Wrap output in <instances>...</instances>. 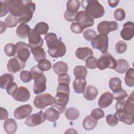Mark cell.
I'll list each match as a JSON object with an SVG mask.
<instances>
[{"label": "cell", "instance_id": "obj_1", "mask_svg": "<svg viewBox=\"0 0 134 134\" xmlns=\"http://www.w3.org/2000/svg\"><path fill=\"white\" fill-rule=\"evenodd\" d=\"M85 12L92 18L96 19L103 17L105 14L104 7L96 0H84L81 2Z\"/></svg>", "mask_w": 134, "mask_h": 134}, {"label": "cell", "instance_id": "obj_2", "mask_svg": "<svg viewBox=\"0 0 134 134\" xmlns=\"http://www.w3.org/2000/svg\"><path fill=\"white\" fill-rule=\"evenodd\" d=\"M32 79L34 80L33 91L35 94H38L44 92L47 88V79L43 71L37 66H34L30 69Z\"/></svg>", "mask_w": 134, "mask_h": 134}, {"label": "cell", "instance_id": "obj_3", "mask_svg": "<svg viewBox=\"0 0 134 134\" xmlns=\"http://www.w3.org/2000/svg\"><path fill=\"white\" fill-rule=\"evenodd\" d=\"M133 92H132L127 100H118L115 105L116 113L134 114Z\"/></svg>", "mask_w": 134, "mask_h": 134}, {"label": "cell", "instance_id": "obj_4", "mask_svg": "<svg viewBox=\"0 0 134 134\" xmlns=\"http://www.w3.org/2000/svg\"><path fill=\"white\" fill-rule=\"evenodd\" d=\"M69 93L57 92L54 102L51 106L58 110L60 114H62L65 111L69 100Z\"/></svg>", "mask_w": 134, "mask_h": 134}, {"label": "cell", "instance_id": "obj_5", "mask_svg": "<svg viewBox=\"0 0 134 134\" xmlns=\"http://www.w3.org/2000/svg\"><path fill=\"white\" fill-rule=\"evenodd\" d=\"M116 65V60L108 52L102 53L101 57L97 60V68L100 70H103L107 68L115 69Z\"/></svg>", "mask_w": 134, "mask_h": 134}, {"label": "cell", "instance_id": "obj_6", "mask_svg": "<svg viewBox=\"0 0 134 134\" xmlns=\"http://www.w3.org/2000/svg\"><path fill=\"white\" fill-rule=\"evenodd\" d=\"M54 98L52 95L49 93H44L37 95L34 100V106L40 109H44L48 106L52 105Z\"/></svg>", "mask_w": 134, "mask_h": 134}, {"label": "cell", "instance_id": "obj_7", "mask_svg": "<svg viewBox=\"0 0 134 134\" xmlns=\"http://www.w3.org/2000/svg\"><path fill=\"white\" fill-rule=\"evenodd\" d=\"M91 45L94 49L99 50L102 53L107 52L108 47V37L107 35L99 34L91 41Z\"/></svg>", "mask_w": 134, "mask_h": 134}, {"label": "cell", "instance_id": "obj_8", "mask_svg": "<svg viewBox=\"0 0 134 134\" xmlns=\"http://www.w3.org/2000/svg\"><path fill=\"white\" fill-rule=\"evenodd\" d=\"M36 9V4L31 1H25V9L23 14L18 18L20 24H27L32 19Z\"/></svg>", "mask_w": 134, "mask_h": 134}, {"label": "cell", "instance_id": "obj_9", "mask_svg": "<svg viewBox=\"0 0 134 134\" xmlns=\"http://www.w3.org/2000/svg\"><path fill=\"white\" fill-rule=\"evenodd\" d=\"M75 21L82 27L83 29L93 26L94 24V19L84 10H80L77 13Z\"/></svg>", "mask_w": 134, "mask_h": 134}, {"label": "cell", "instance_id": "obj_10", "mask_svg": "<svg viewBox=\"0 0 134 134\" xmlns=\"http://www.w3.org/2000/svg\"><path fill=\"white\" fill-rule=\"evenodd\" d=\"M44 113L42 110L29 116L25 120V124L28 127H35L43 123L46 120Z\"/></svg>", "mask_w": 134, "mask_h": 134}, {"label": "cell", "instance_id": "obj_11", "mask_svg": "<svg viewBox=\"0 0 134 134\" xmlns=\"http://www.w3.org/2000/svg\"><path fill=\"white\" fill-rule=\"evenodd\" d=\"M118 28V25L115 21L104 20L100 22L97 26V31L99 34L107 35L110 32L116 30Z\"/></svg>", "mask_w": 134, "mask_h": 134}, {"label": "cell", "instance_id": "obj_12", "mask_svg": "<svg viewBox=\"0 0 134 134\" xmlns=\"http://www.w3.org/2000/svg\"><path fill=\"white\" fill-rule=\"evenodd\" d=\"M17 57L21 61L26 62L30 57L29 45L23 42H18L16 44Z\"/></svg>", "mask_w": 134, "mask_h": 134}, {"label": "cell", "instance_id": "obj_13", "mask_svg": "<svg viewBox=\"0 0 134 134\" xmlns=\"http://www.w3.org/2000/svg\"><path fill=\"white\" fill-rule=\"evenodd\" d=\"M26 66V62L21 61L15 56L9 60L7 64L8 71L12 73H16L23 70Z\"/></svg>", "mask_w": 134, "mask_h": 134}, {"label": "cell", "instance_id": "obj_14", "mask_svg": "<svg viewBox=\"0 0 134 134\" xmlns=\"http://www.w3.org/2000/svg\"><path fill=\"white\" fill-rule=\"evenodd\" d=\"M28 45L30 49L37 47H42L43 40L40 35L35 29H31L28 35Z\"/></svg>", "mask_w": 134, "mask_h": 134}, {"label": "cell", "instance_id": "obj_15", "mask_svg": "<svg viewBox=\"0 0 134 134\" xmlns=\"http://www.w3.org/2000/svg\"><path fill=\"white\" fill-rule=\"evenodd\" d=\"M25 9V1L12 0L9 1V10L11 15L20 17Z\"/></svg>", "mask_w": 134, "mask_h": 134}, {"label": "cell", "instance_id": "obj_16", "mask_svg": "<svg viewBox=\"0 0 134 134\" xmlns=\"http://www.w3.org/2000/svg\"><path fill=\"white\" fill-rule=\"evenodd\" d=\"M13 98L18 102H26L30 98V93L28 88L24 86L18 87L17 91L12 95Z\"/></svg>", "mask_w": 134, "mask_h": 134}, {"label": "cell", "instance_id": "obj_17", "mask_svg": "<svg viewBox=\"0 0 134 134\" xmlns=\"http://www.w3.org/2000/svg\"><path fill=\"white\" fill-rule=\"evenodd\" d=\"M32 107L29 104L19 106L14 111V117L17 119H23L27 117L31 114Z\"/></svg>", "mask_w": 134, "mask_h": 134}, {"label": "cell", "instance_id": "obj_18", "mask_svg": "<svg viewBox=\"0 0 134 134\" xmlns=\"http://www.w3.org/2000/svg\"><path fill=\"white\" fill-rule=\"evenodd\" d=\"M121 38L125 40H131L134 36V24L132 21H128L123 25V28L120 31Z\"/></svg>", "mask_w": 134, "mask_h": 134}, {"label": "cell", "instance_id": "obj_19", "mask_svg": "<svg viewBox=\"0 0 134 134\" xmlns=\"http://www.w3.org/2000/svg\"><path fill=\"white\" fill-rule=\"evenodd\" d=\"M66 48L64 43L61 40L57 46L52 49H48V52L52 58H58L64 56L66 53Z\"/></svg>", "mask_w": 134, "mask_h": 134}, {"label": "cell", "instance_id": "obj_20", "mask_svg": "<svg viewBox=\"0 0 134 134\" xmlns=\"http://www.w3.org/2000/svg\"><path fill=\"white\" fill-rule=\"evenodd\" d=\"M113 94L109 92L104 93L99 97L98 104L102 108H105L110 106L113 101Z\"/></svg>", "mask_w": 134, "mask_h": 134}, {"label": "cell", "instance_id": "obj_21", "mask_svg": "<svg viewBox=\"0 0 134 134\" xmlns=\"http://www.w3.org/2000/svg\"><path fill=\"white\" fill-rule=\"evenodd\" d=\"M75 54L79 59L85 61L89 57L93 56V52L89 47H80L76 50Z\"/></svg>", "mask_w": 134, "mask_h": 134}, {"label": "cell", "instance_id": "obj_22", "mask_svg": "<svg viewBox=\"0 0 134 134\" xmlns=\"http://www.w3.org/2000/svg\"><path fill=\"white\" fill-rule=\"evenodd\" d=\"M44 39L46 41L48 49H52L55 48L61 41V39H58L57 35L53 32L47 33L44 35Z\"/></svg>", "mask_w": 134, "mask_h": 134}, {"label": "cell", "instance_id": "obj_23", "mask_svg": "<svg viewBox=\"0 0 134 134\" xmlns=\"http://www.w3.org/2000/svg\"><path fill=\"white\" fill-rule=\"evenodd\" d=\"M98 93L97 88L93 85H90L85 87L83 92V95L87 100H93L97 97Z\"/></svg>", "mask_w": 134, "mask_h": 134}, {"label": "cell", "instance_id": "obj_24", "mask_svg": "<svg viewBox=\"0 0 134 134\" xmlns=\"http://www.w3.org/2000/svg\"><path fill=\"white\" fill-rule=\"evenodd\" d=\"M86 84L85 78H75L73 82V88L74 92L77 94L83 93Z\"/></svg>", "mask_w": 134, "mask_h": 134}, {"label": "cell", "instance_id": "obj_25", "mask_svg": "<svg viewBox=\"0 0 134 134\" xmlns=\"http://www.w3.org/2000/svg\"><path fill=\"white\" fill-rule=\"evenodd\" d=\"M44 114L47 120L53 122L56 121L59 118L60 114L55 108L53 107H51L45 110Z\"/></svg>", "mask_w": 134, "mask_h": 134}, {"label": "cell", "instance_id": "obj_26", "mask_svg": "<svg viewBox=\"0 0 134 134\" xmlns=\"http://www.w3.org/2000/svg\"><path fill=\"white\" fill-rule=\"evenodd\" d=\"M4 129L8 134L14 133L17 129V124L15 120L12 118L7 119L4 122Z\"/></svg>", "mask_w": 134, "mask_h": 134}, {"label": "cell", "instance_id": "obj_27", "mask_svg": "<svg viewBox=\"0 0 134 134\" xmlns=\"http://www.w3.org/2000/svg\"><path fill=\"white\" fill-rule=\"evenodd\" d=\"M31 29L30 27L25 24H20L17 27L16 33L18 37L22 39H26L28 37Z\"/></svg>", "mask_w": 134, "mask_h": 134}, {"label": "cell", "instance_id": "obj_28", "mask_svg": "<svg viewBox=\"0 0 134 134\" xmlns=\"http://www.w3.org/2000/svg\"><path fill=\"white\" fill-rule=\"evenodd\" d=\"M52 68L54 72L58 75L65 74L68 71V65L63 61H58L55 63Z\"/></svg>", "mask_w": 134, "mask_h": 134}, {"label": "cell", "instance_id": "obj_29", "mask_svg": "<svg viewBox=\"0 0 134 134\" xmlns=\"http://www.w3.org/2000/svg\"><path fill=\"white\" fill-rule=\"evenodd\" d=\"M31 53L34 56L35 60L37 62H40L46 59L47 55L44 49L42 47H37L30 49Z\"/></svg>", "mask_w": 134, "mask_h": 134}, {"label": "cell", "instance_id": "obj_30", "mask_svg": "<svg viewBox=\"0 0 134 134\" xmlns=\"http://www.w3.org/2000/svg\"><path fill=\"white\" fill-rule=\"evenodd\" d=\"M98 121L91 115L87 116L83 121V127L86 130L93 129L97 125Z\"/></svg>", "mask_w": 134, "mask_h": 134}, {"label": "cell", "instance_id": "obj_31", "mask_svg": "<svg viewBox=\"0 0 134 134\" xmlns=\"http://www.w3.org/2000/svg\"><path fill=\"white\" fill-rule=\"evenodd\" d=\"M129 69V65L127 60L120 59L117 61V65L115 69L116 72L124 74Z\"/></svg>", "mask_w": 134, "mask_h": 134}, {"label": "cell", "instance_id": "obj_32", "mask_svg": "<svg viewBox=\"0 0 134 134\" xmlns=\"http://www.w3.org/2000/svg\"><path fill=\"white\" fill-rule=\"evenodd\" d=\"M14 80V76L9 73H5L1 75L0 77V87L2 89H5Z\"/></svg>", "mask_w": 134, "mask_h": 134}, {"label": "cell", "instance_id": "obj_33", "mask_svg": "<svg viewBox=\"0 0 134 134\" xmlns=\"http://www.w3.org/2000/svg\"><path fill=\"white\" fill-rule=\"evenodd\" d=\"M81 2L78 0H69L66 3V11L76 14L80 7Z\"/></svg>", "mask_w": 134, "mask_h": 134}, {"label": "cell", "instance_id": "obj_34", "mask_svg": "<svg viewBox=\"0 0 134 134\" xmlns=\"http://www.w3.org/2000/svg\"><path fill=\"white\" fill-rule=\"evenodd\" d=\"M109 86L113 92L120 90L122 88L121 80L118 77L110 78L109 81Z\"/></svg>", "mask_w": 134, "mask_h": 134}, {"label": "cell", "instance_id": "obj_35", "mask_svg": "<svg viewBox=\"0 0 134 134\" xmlns=\"http://www.w3.org/2000/svg\"><path fill=\"white\" fill-rule=\"evenodd\" d=\"M65 116L69 120H74L79 118L80 116V111L75 108L69 107L66 110Z\"/></svg>", "mask_w": 134, "mask_h": 134}, {"label": "cell", "instance_id": "obj_36", "mask_svg": "<svg viewBox=\"0 0 134 134\" xmlns=\"http://www.w3.org/2000/svg\"><path fill=\"white\" fill-rule=\"evenodd\" d=\"M73 74L75 78L85 79L87 75V71L86 67L84 66L77 65L74 68Z\"/></svg>", "mask_w": 134, "mask_h": 134}, {"label": "cell", "instance_id": "obj_37", "mask_svg": "<svg viewBox=\"0 0 134 134\" xmlns=\"http://www.w3.org/2000/svg\"><path fill=\"white\" fill-rule=\"evenodd\" d=\"M124 80L128 86L131 87L134 86V70L133 68H130L126 71Z\"/></svg>", "mask_w": 134, "mask_h": 134}, {"label": "cell", "instance_id": "obj_38", "mask_svg": "<svg viewBox=\"0 0 134 134\" xmlns=\"http://www.w3.org/2000/svg\"><path fill=\"white\" fill-rule=\"evenodd\" d=\"M19 20L17 17L14 16L11 14L8 15L5 19V24L8 28L15 27L18 24Z\"/></svg>", "mask_w": 134, "mask_h": 134}, {"label": "cell", "instance_id": "obj_39", "mask_svg": "<svg viewBox=\"0 0 134 134\" xmlns=\"http://www.w3.org/2000/svg\"><path fill=\"white\" fill-rule=\"evenodd\" d=\"M49 25L45 22H40L37 24L34 29L40 35L46 34L49 30Z\"/></svg>", "mask_w": 134, "mask_h": 134}, {"label": "cell", "instance_id": "obj_40", "mask_svg": "<svg viewBox=\"0 0 134 134\" xmlns=\"http://www.w3.org/2000/svg\"><path fill=\"white\" fill-rule=\"evenodd\" d=\"M4 52L8 57H12L16 53V44L12 43H7L5 45L4 49Z\"/></svg>", "mask_w": 134, "mask_h": 134}, {"label": "cell", "instance_id": "obj_41", "mask_svg": "<svg viewBox=\"0 0 134 134\" xmlns=\"http://www.w3.org/2000/svg\"><path fill=\"white\" fill-rule=\"evenodd\" d=\"M9 1H1L0 7V17H2L10 12L9 10Z\"/></svg>", "mask_w": 134, "mask_h": 134}, {"label": "cell", "instance_id": "obj_42", "mask_svg": "<svg viewBox=\"0 0 134 134\" xmlns=\"http://www.w3.org/2000/svg\"><path fill=\"white\" fill-rule=\"evenodd\" d=\"M112 94H113V98L117 100V101L124 99L125 98L128 97L127 93L125 90L122 88H121L118 91L113 92Z\"/></svg>", "mask_w": 134, "mask_h": 134}, {"label": "cell", "instance_id": "obj_43", "mask_svg": "<svg viewBox=\"0 0 134 134\" xmlns=\"http://www.w3.org/2000/svg\"><path fill=\"white\" fill-rule=\"evenodd\" d=\"M97 36L96 31L92 29H87L83 32V36L87 40L91 41Z\"/></svg>", "mask_w": 134, "mask_h": 134}, {"label": "cell", "instance_id": "obj_44", "mask_svg": "<svg viewBox=\"0 0 134 134\" xmlns=\"http://www.w3.org/2000/svg\"><path fill=\"white\" fill-rule=\"evenodd\" d=\"M37 66L41 71H47L51 68L52 64L48 60L44 59L39 62Z\"/></svg>", "mask_w": 134, "mask_h": 134}, {"label": "cell", "instance_id": "obj_45", "mask_svg": "<svg viewBox=\"0 0 134 134\" xmlns=\"http://www.w3.org/2000/svg\"><path fill=\"white\" fill-rule=\"evenodd\" d=\"M127 49V44L126 42L122 40L118 41L115 46L116 52L117 53L121 54L126 52Z\"/></svg>", "mask_w": 134, "mask_h": 134}, {"label": "cell", "instance_id": "obj_46", "mask_svg": "<svg viewBox=\"0 0 134 134\" xmlns=\"http://www.w3.org/2000/svg\"><path fill=\"white\" fill-rule=\"evenodd\" d=\"M106 120L109 126L111 127H114L118 124L119 119L117 115L115 114L108 115L106 117Z\"/></svg>", "mask_w": 134, "mask_h": 134}, {"label": "cell", "instance_id": "obj_47", "mask_svg": "<svg viewBox=\"0 0 134 134\" xmlns=\"http://www.w3.org/2000/svg\"><path fill=\"white\" fill-rule=\"evenodd\" d=\"M91 116L96 120L103 118L105 116L104 111L100 108H95L91 111Z\"/></svg>", "mask_w": 134, "mask_h": 134}, {"label": "cell", "instance_id": "obj_48", "mask_svg": "<svg viewBox=\"0 0 134 134\" xmlns=\"http://www.w3.org/2000/svg\"><path fill=\"white\" fill-rule=\"evenodd\" d=\"M20 78L24 83H28L31 81L32 79L30 71L27 70H23L20 73Z\"/></svg>", "mask_w": 134, "mask_h": 134}, {"label": "cell", "instance_id": "obj_49", "mask_svg": "<svg viewBox=\"0 0 134 134\" xmlns=\"http://www.w3.org/2000/svg\"><path fill=\"white\" fill-rule=\"evenodd\" d=\"M115 19L117 21H121L124 20L126 17V13L125 10L120 8L115 9L114 13Z\"/></svg>", "mask_w": 134, "mask_h": 134}, {"label": "cell", "instance_id": "obj_50", "mask_svg": "<svg viewBox=\"0 0 134 134\" xmlns=\"http://www.w3.org/2000/svg\"><path fill=\"white\" fill-rule=\"evenodd\" d=\"M97 60L93 57H90L85 60L86 66L90 69H95L97 68Z\"/></svg>", "mask_w": 134, "mask_h": 134}, {"label": "cell", "instance_id": "obj_51", "mask_svg": "<svg viewBox=\"0 0 134 134\" xmlns=\"http://www.w3.org/2000/svg\"><path fill=\"white\" fill-rule=\"evenodd\" d=\"M18 88V87L17 84L15 82H13L10 84L6 89L7 93L8 95L12 96L17 91Z\"/></svg>", "mask_w": 134, "mask_h": 134}, {"label": "cell", "instance_id": "obj_52", "mask_svg": "<svg viewBox=\"0 0 134 134\" xmlns=\"http://www.w3.org/2000/svg\"><path fill=\"white\" fill-rule=\"evenodd\" d=\"M71 30L76 34H79L82 32L83 29L82 27L77 23H73L70 26Z\"/></svg>", "mask_w": 134, "mask_h": 134}, {"label": "cell", "instance_id": "obj_53", "mask_svg": "<svg viewBox=\"0 0 134 134\" xmlns=\"http://www.w3.org/2000/svg\"><path fill=\"white\" fill-rule=\"evenodd\" d=\"M58 81L59 83H66L69 84L70 82V77L67 73L59 75Z\"/></svg>", "mask_w": 134, "mask_h": 134}, {"label": "cell", "instance_id": "obj_54", "mask_svg": "<svg viewBox=\"0 0 134 134\" xmlns=\"http://www.w3.org/2000/svg\"><path fill=\"white\" fill-rule=\"evenodd\" d=\"M76 14L69 13L65 10L64 14V17L66 20L69 22H73L75 21V18Z\"/></svg>", "mask_w": 134, "mask_h": 134}, {"label": "cell", "instance_id": "obj_55", "mask_svg": "<svg viewBox=\"0 0 134 134\" xmlns=\"http://www.w3.org/2000/svg\"><path fill=\"white\" fill-rule=\"evenodd\" d=\"M0 112H1V120H5L7 118L8 116V113L7 110L3 107H0Z\"/></svg>", "mask_w": 134, "mask_h": 134}, {"label": "cell", "instance_id": "obj_56", "mask_svg": "<svg viewBox=\"0 0 134 134\" xmlns=\"http://www.w3.org/2000/svg\"><path fill=\"white\" fill-rule=\"evenodd\" d=\"M108 3L109 5L113 8L115 7L116 6H117L119 3V1H117V0H114V1H110V0H108Z\"/></svg>", "mask_w": 134, "mask_h": 134}, {"label": "cell", "instance_id": "obj_57", "mask_svg": "<svg viewBox=\"0 0 134 134\" xmlns=\"http://www.w3.org/2000/svg\"><path fill=\"white\" fill-rule=\"evenodd\" d=\"M1 24V34H2L3 32H4L6 30V24L3 23L2 21H0Z\"/></svg>", "mask_w": 134, "mask_h": 134}]
</instances>
